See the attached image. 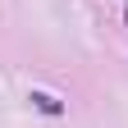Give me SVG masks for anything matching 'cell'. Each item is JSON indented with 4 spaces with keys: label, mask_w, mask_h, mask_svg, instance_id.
<instances>
[{
    "label": "cell",
    "mask_w": 128,
    "mask_h": 128,
    "mask_svg": "<svg viewBox=\"0 0 128 128\" xmlns=\"http://www.w3.org/2000/svg\"><path fill=\"white\" fill-rule=\"evenodd\" d=\"M32 105H37V110H41V114H60V110H64V105L55 101V96H50V92H32Z\"/></svg>",
    "instance_id": "cell-1"
}]
</instances>
